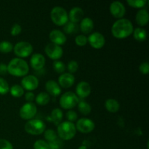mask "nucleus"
<instances>
[{
	"label": "nucleus",
	"mask_w": 149,
	"mask_h": 149,
	"mask_svg": "<svg viewBox=\"0 0 149 149\" xmlns=\"http://www.w3.org/2000/svg\"><path fill=\"white\" fill-rule=\"evenodd\" d=\"M53 69L58 74H63L65 71V65L61 61H55L53 63Z\"/></svg>",
	"instance_id": "2f4dec72"
},
{
	"label": "nucleus",
	"mask_w": 149,
	"mask_h": 149,
	"mask_svg": "<svg viewBox=\"0 0 149 149\" xmlns=\"http://www.w3.org/2000/svg\"><path fill=\"white\" fill-rule=\"evenodd\" d=\"M78 110L80 113L82 115H87L90 114L91 113L92 111V107L88 103H87L86 101H84V100H81V101L79 102L78 105Z\"/></svg>",
	"instance_id": "a878e982"
},
{
	"label": "nucleus",
	"mask_w": 149,
	"mask_h": 149,
	"mask_svg": "<svg viewBox=\"0 0 149 149\" xmlns=\"http://www.w3.org/2000/svg\"><path fill=\"white\" fill-rule=\"evenodd\" d=\"M87 42L93 48L96 49H101L106 43L104 36L99 32H94L91 33L87 38Z\"/></svg>",
	"instance_id": "9b49d317"
},
{
	"label": "nucleus",
	"mask_w": 149,
	"mask_h": 149,
	"mask_svg": "<svg viewBox=\"0 0 149 149\" xmlns=\"http://www.w3.org/2000/svg\"><path fill=\"white\" fill-rule=\"evenodd\" d=\"M132 33H133L134 39L138 42H144L146 39V31L143 28H136L133 30Z\"/></svg>",
	"instance_id": "b1692460"
},
{
	"label": "nucleus",
	"mask_w": 149,
	"mask_h": 149,
	"mask_svg": "<svg viewBox=\"0 0 149 149\" xmlns=\"http://www.w3.org/2000/svg\"><path fill=\"white\" fill-rule=\"evenodd\" d=\"M33 149H49V143L44 140H38L33 144Z\"/></svg>",
	"instance_id": "72a5a7b5"
},
{
	"label": "nucleus",
	"mask_w": 149,
	"mask_h": 149,
	"mask_svg": "<svg viewBox=\"0 0 149 149\" xmlns=\"http://www.w3.org/2000/svg\"><path fill=\"white\" fill-rule=\"evenodd\" d=\"M44 132H45L44 136H45V138L47 141V142H52V141H55L58 139V134L53 130H45Z\"/></svg>",
	"instance_id": "c756f323"
},
{
	"label": "nucleus",
	"mask_w": 149,
	"mask_h": 149,
	"mask_svg": "<svg viewBox=\"0 0 149 149\" xmlns=\"http://www.w3.org/2000/svg\"><path fill=\"white\" fill-rule=\"evenodd\" d=\"M49 38L51 41V43L55 44L59 46L63 45L67 41L66 36L61 31L58 30V29H54L52 31H50Z\"/></svg>",
	"instance_id": "dca6fc26"
},
{
	"label": "nucleus",
	"mask_w": 149,
	"mask_h": 149,
	"mask_svg": "<svg viewBox=\"0 0 149 149\" xmlns=\"http://www.w3.org/2000/svg\"><path fill=\"white\" fill-rule=\"evenodd\" d=\"M50 17L54 24L58 26H64L68 21L66 10L61 7H55L50 12Z\"/></svg>",
	"instance_id": "423d86ee"
},
{
	"label": "nucleus",
	"mask_w": 149,
	"mask_h": 149,
	"mask_svg": "<svg viewBox=\"0 0 149 149\" xmlns=\"http://www.w3.org/2000/svg\"><path fill=\"white\" fill-rule=\"evenodd\" d=\"M75 81V77L69 73H63L58 78V84L60 87L64 89L70 88L72 87Z\"/></svg>",
	"instance_id": "f3484780"
},
{
	"label": "nucleus",
	"mask_w": 149,
	"mask_h": 149,
	"mask_svg": "<svg viewBox=\"0 0 149 149\" xmlns=\"http://www.w3.org/2000/svg\"><path fill=\"white\" fill-rule=\"evenodd\" d=\"M68 71L69 74H74L77 71L79 68V64L76 61H71L67 65Z\"/></svg>",
	"instance_id": "c9c22d12"
},
{
	"label": "nucleus",
	"mask_w": 149,
	"mask_h": 149,
	"mask_svg": "<svg viewBox=\"0 0 149 149\" xmlns=\"http://www.w3.org/2000/svg\"><path fill=\"white\" fill-rule=\"evenodd\" d=\"M77 133L75 125L70 122H61L58 126L57 134L61 139L63 141H70L74 138Z\"/></svg>",
	"instance_id": "7ed1b4c3"
},
{
	"label": "nucleus",
	"mask_w": 149,
	"mask_h": 149,
	"mask_svg": "<svg viewBox=\"0 0 149 149\" xmlns=\"http://www.w3.org/2000/svg\"><path fill=\"white\" fill-rule=\"evenodd\" d=\"M39 79L37 77L33 75H27L23 77L21 80V87L23 90L31 92L35 90L39 87Z\"/></svg>",
	"instance_id": "f8f14e48"
},
{
	"label": "nucleus",
	"mask_w": 149,
	"mask_h": 149,
	"mask_svg": "<svg viewBox=\"0 0 149 149\" xmlns=\"http://www.w3.org/2000/svg\"><path fill=\"white\" fill-rule=\"evenodd\" d=\"M65 117L68 119V122H74L77 121V118H78V115H77V112L74 111L73 110H69L66 112L65 113Z\"/></svg>",
	"instance_id": "e433bc0d"
},
{
	"label": "nucleus",
	"mask_w": 149,
	"mask_h": 149,
	"mask_svg": "<svg viewBox=\"0 0 149 149\" xmlns=\"http://www.w3.org/2000/svg\"><path fill=\"white\" fill-rule=\"evenodd\" d=\"M78 149H87V146H86L82 145V146H80Z\"/></svg>",
	"instance_id": "c03bdc74"
},
{
	"label": "nucleus",
	"mask_w": 149,
	"mask_h": 149,
	"mask_svg": "<svg viewBox=\"0 0 149 149\" xmlns=\"http://www.w3.org/2000/svg\"><path fill=\"white\" fill-rule=\"evenodd\" d=\"M10 93L14 97H20L24 94V90L19 84H15L10 88Z\"/></svg>",
	"instance_id": "bb28decb"
},
{
	"label": "nucleus",
	"mask_w": 149,
	"mask_h": 149,
	"mask_svg": "<svg viewBox=\"0 0 149 149\" xmlns=\"http://www.w3.org/2000/svg\"><path fill=\"white\" fill-rule=\"evenodd\" d=\"M37 107L33 103H26L20 108L19 114L21 119L24 120H31L36 116Z\"/></svg>",
	"instance_id": "6e6552de"
},
{
	"label": "nucleus",
	"mask_w": 149,
	"mask_h": 149,
	"mask_svg": "<svg viewBox=\"0 0 149 149\" xmlns=\"http://www.w3.org/2000/svg\"><path fill=\"white\" fill-rule=\"evenodd\" d=\"M46 60L45 56L40 53H35L32 55L30 59V65L33 69L36 71L42 70L45 67Z\"/></svg>",
	"instance_id": "4468645a"
},
{
	"label": "nucleus",
	"mask_w": 149,
	"mask_h": 149,
	"mask_svg": "<svg viewBox=\"0 0 149 149\" xmlns=\"http://www.w3.org/2000/svg\"><path fill=\"white\" fill-rule=\"evenodd\" d=\"M35 100H36V104L39 106H46L50 100V96L47 93L41 92L37 95L36 97H35Z\"/></svg>",
	"instance_id": "393cba45"
},
{
	"label": "nucleus",
	"mask_w": 149,
	"mask_h": 149,
	"mask_svg": "<svg viewBox=\"0 0 149 149\" xmlns=\"http://www.w3.org/2000/svg\"><path fill=\"white\" fill-rule=\"evenodd\" d=\"M149 20V14L148 10L141 9L135 15V21L140 26H145L148 24Z\"/></svg>",
	"instance_id": "aec40b11"
},
{
	"label": "nucleus",
	"mask_w": 149,
	"mask_h": 149,
	"mask_svg": "<svg viewBox=\"0 0 149 149\" xmlns=\"http://www.w3.org/2000/svg\"><path fill=\"white\" fill-rule=\"evenodd\" d=\"M87 37L84 34H80L76 36L75 43L79 47H84L87 44Z\"/></svg>",
	"instance_id": "f704fd0d"
},
{
	"label": "nucleus",
	"mask_w": 149,
	"mask_h": 149,
	"mask_svg": "<svg viewBox=\"0 0 149 149\" xmlns=\"http://www.w3.org/2000/svg\"><path fill=\"white\" fill-rule=\"evenodd\" d=\"M22 31V27L20 25H19L18 23H15L11 28V31H10V33H11L12 36H15L17 35L20 34Z\"/></svg>",
	"instance_id": "4c0bfd02"
},
{
	"label": "nucleus",
	"mask_w": 149,
	"mask_h": 149,
	"mask_svg": "<svg viewBox=\"0 0 149 149\" xmlns=\"http://www.w3.org/2000/svg\"><path fill=\"white\" fill-rule=\"evenodd\" d=\"M127 2L130 7H134V8L141 9L145 7L148 1L146 0H128Z\"/></svg>",
	"instance_id": "7c9ffc66"
},
{
	"label": "nucleus",
	"mask_w": 149,
	"mask_h": 149,
	"mask_svg": "<svg viewBox=\"0 0 149 149\" xmlns=\"http://www.w3.org/2000/svg\"><path fill=\"white\" fill-rule=\"evenodd\" d=\"M33 48L31 44L28 42H17L15 46H13V51L16 56L19 58H27L33 52Z\"/></svg>",
	"instance_id": "0eeeda50"
},
{
	"label": "nucleus",
	"mask_w": 149,
	"mask_h": 149,
	"mask_svg": "<svg viewBox=\"0 0 149 149\" xmlns=\"http://www.w3.org/2000/svg\"><path fill=\"white\" fill-rule=\"evenodd\" d=\"M63 118V113L61 109L56 108V109H54L51 112L50 119L54 125L56 126H58L62 122Z\"/></svg>",
	"instance_id": "4be33fe9"
},
{
	"label": "nucleus",
	"mask_w": 149,
	"mask_h": 149,
	"mask_svg": "<svg viewBox=\"0 0 149 149\" xmlns=\"http://www.w3.org/2000/svg\"><path fill=\"white\" fill-rule=\"evenodd\" d=\"M75 127L77 130H78L79 132L87 134L90 133L94 130L95 125L94 122L91 119H87V118H81L77 121Z\"/></svg>",
	"instance_id": "1a4fd4ad"
},
{
	"label": "nucleus",
	"mask_w": 149,
	"mask_h": 149,
	"mask_svg": "<svg viewBox=\"0 0 149 149\" xmlns=\"http://www.w3.org/2000/svg\"><path fill=\"white\" fill-rule=\"evenodd\" d=\"M25 99L27 101V103H33L35 100V95L32 92H27L25 94Z\"/></svg>",
	"instance_id": "79ce46f5"
},
{
	"label": "nucleus",
	"mask_w": 149,
	"mask_h": 149,
	"mask_svg": "<svg viewBox=\"0 0 149 149\" xmlns=\"http://www.w3.org/2000/svg\"><path fill=\"white\" fill-rule=\"evenodd\" d=\"M91 86L87 81H80L76 87V95L79 98H85L91 93Z\"/></svg>",
	"instance_id": "2eb2a0df"
},
{
	"label": "nucleus",
	"mask_w": 149,
	"mask_h": 149,
	"mask_svg": "<svg viewBox=\"0 0 149 149\" xmlns=\"http://www.w3.org/2000/svg\"><path fill=\"white\" fill-rule=\"evenodd\" d=\"M13 50V44L7 41H2L0 42V52L4 54H7Z\"/></svg>",
	"instance_id": "c85d7f7f"
},
{
	"label": "nucleus",
	"mask_w": 149,
	"mask_h": 149,
	"mask_svg": "<svg viewBox=\"0 0 149 149\" xmlns=\"http://www.w3.org/2000/svg\"><path fill=\"white\" fill-rule=\"evenodd\" d=\"M77 29H78L77 25L72 22L68 21L63 26V31L66 34H73L77 31Z\"/></svg>",
	"instance_id": "cd10ccee"
},
{
	"label": "nucleus",
	"mask_w": 149,
	"mask_h": 149,
	"mask_svg": "<svg viewBox=\"0 0 149 149\" xmlns=\"http://www.w3.org/2000/svg\"><path fill=\"white\" fill-rule=\"evenodd\" d=\"M0 149H13V146L6 139H0Z\"/></svg>",
	"instance_id": "58836bf2"
},
{
	"label": "nucleus",
	"mask_w": 149,
	"mask_h": 149,
	"mask_svg": "<svg viewBox=\"0 0 149 149\" xmlns=\"http://www.w3.org/2000/svg\"><path fill=\"white\" fill-rule=\"evenodd\" d=\"M80 30L83 33L88 34L92 32L94 29V23L93 20L90 17H84L80 21Z\"/></svg>",
	"instance_id": "412c9836"
},
{
	"label": "nucleus",
	"mask_w": 149,
	"mask_h": 149,
	"mask_svg": "<svg viewBox=\"0 0 149 149\" xmlns=\"http://www.w3.org/2000/svg\"><path fill=\"white\" fill-rule=\"evenodd\" d=\"M49 146V149H61V142L58 141V139L52 142L48 143Z\"/></svg>",
	"instance_id": "a19ab883"
},
{
	"label": "nucleus",
	"mask_w": 149,
	"mask_h": 149,
	"mask_svg": "<svg viewBox=\"0 0 149 149\" xmlns=\"http://www.w3.org/2000/svg\"><path fill=\"white\" fill-rule=\"evenodd\" d=\"M45 53L48 58L54 61H58L63 55V50L59 45L53 43H49L45 47Z\"/></svg>",
	"instance_id": "9d476101"
},
{
	"label": "nucleus",
	"mask_w": 149,
	"mask_h": 149,
	"mask_svg": "<svg viewBox=\"0 0 149 149\" xmlns=\"http://www.w3.org/2000/svg\"><path fill=\"white\" fill-rule=\"evenodd\" d=\"M25 131L31 135H39L44 133L46 130V125L40 119H31L24 126Z\"/></svg>",
	"instance_id": "20e7f679"
},
{
	"label": "nucleus",
	"mask_w": 149,
	"mask_h": 149,
	"mask_svg": "<svg viewBox=\"0 0 149 149\" xmlns=\"http://www.w3.org/2000/svg\"><path fill=\"white\" fill-rule=\"evenodd\" d=\"M7 67V72L12 76L16 77H24L29 71V64L22 58H13L9 62Z\"/></svg>",
	"instance_id": "f03ea898"
},
{
	"label": "nucleus",
	"mask_w": 149,
	"mask_h": 149,
	"mask_svg": "<svg viewBox=\"0 0 149 149\" xmlns=\"http://www.w3.org/2000/svg\"><path fill=\"white\" fill-rule=\"evenodd\" d=\"M105 107H106V110L111 113H116L119 110L120 108V105H119V102L113 98L108 99L105 103Z\"/></svg>",
	"instance_id": "5701e85b"
},
{
	"label": "nucleus",
	"mask_w": 149,
	"mask_h": 149,
	"mask_svg": "<svg viewBox=\"0 0 149 149\" xmlns=\"http://www.w3.org/2000/svg\"><path fill=\"white\" fill-rule=\"evenodd\" d=\"M7 73V67L4 63L0 64V74H6Z\"/></svg>",
	"instance_id": "37998d69"
},
{
	"label": "nucleus",
	"mask_w": 149,
	"mask_h": 149,
	"mask_svg": "<svg viewBox=\"0 0 149 149\" xmlns=\"http://www.w3.org/2000/svg\"><path fill=\"white\" fill-rule=\"evenodd\" d=\"M84 11L80 7H74L71 9L68 14V20L70 22L76 23H79L84 18Z\"/></svg>",
	"instance_id": "6ab92c4d"
},
{
	"label": "nucleus",
	"mask_w": 149,
	"mask_h": 149,
	"mask_svg": "<svg viewBox=\"0 0 149 149\" xmlns=\"http://www.w3.org/2000/svg\"><path fill=\"white\" fill-rule=\"evenodd\" d=\"M45 88L47 94L53 97H58L61 93V87L55 80H48L45 84Z\"/></svg>",
	"instance_id": "a211bd4d"
},
{
	"label": "nucleus",
	"mask_w": 149,
	"mask_h": 149,
	"mask_svg": "<svg viewBox=\"0 0 149 149\" xmlns=\"http://www.w3.org/2000/svg\"><path fill=\"white\" fill-rule=\"evenodd\" d=\"M10 92V86L4 78L0 77V95L7 94Z\"/></svg>",
	"instance_id": "473e14b6"
},
{
	"label": "nucleus",
	"mask_w": 149,
	"mask_h": 149,
	"mask_svg": "<svg viewBox=\"0 0 149 149\" xmlns=\"http://www.w3.org/2000/svg\"><path fill=\"white\" fill-rule=\"evenodd\" d=\"M139 71L143 74H148L149 72V64L148 62H143L140 65Z\"/></svg>",
	"instance_id": "ea45409f"
},
{
	"label": "nucleus",
	"mask_w": 149,
	"mask_h": 149,
	"mask_svg": "<svg viewBox=\"0 0 149 149\" xmlns=\"http://www.w3.org/2000/svg\"><path fill=\"white\" fill-rule=\"evenodd\" d=\"M133 25L132 22L126 18L119 19L111 27V33L116 39H125L132 35L133 32Z\"/></svg>",
	"instance_id": "f257e3e1"
},
{
	"label": "nucleus",
	"mask_w": 149,
	"mask_h": 149,
	"mask_svg": "<svg viewBox=\"0 0 149 149\" xmlns=\"http://www.w3.org/2000/svg\"><path fill=\"white\" fill-rule=\"evenodd\" d=\"M109 10L112 16L116 19H122L126 14V8L120 1H116L112 2L109 7Z\"/></svg>",
	"instance_id": "ddd939ff"
},
{
	"label": "nucleus",
	"mask_w": 149,
	"mask_h": 149,
	"mask_svg": "<svg viewBox=\"0 0 149 149\" xmlns=\"http://www.w3.org/2000/svg\"><path fill=\"white\" fill-rule=\"evenodd\" d=\"M79 98L73 92H66L63 93L60 98V106L65 110H71L78 105Z\"/></svg>",
	"instance_id": "39448f33"
}]
</instances>
